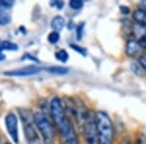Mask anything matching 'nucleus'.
Listing matches in <instances>:
<instances>
[{
  "label": "nucleus",
  "mask_w": 146,
  "mask_h": 144,
  "mask_svg": "<svg viewBox=\"0 0 146 144\" xmlns=\"http://www.w3.org/2000/svg\"><path fill=\"white\" fill-rule=\"evenodd\" d=\"M56 58L60 62H66L68 60V54L65 50H60L56 53Z\"/></svg>",
  "instance_id": "nucleus-13"
},
{
  "label": "nucleus",
  "mask_w": 146,
  "mask_h": 144,
  "mask_svg": "<svg viewBox=\"0 0 146 144\" xmlns=\"http://www.w3.org/2000/svg\"><path fill=\"white\" fill-rule=\"evenodd\" d=\"M139 65L146 71V56H142L139 58Z\"/></svg>",
  "instance_id": "nucleus-21"
},
{
  "label": "nucleus",
  "mask_w": 146,
  "mask_h": 144,
  "mask_svg": "<svg viewBox=\"0 0 146 144\" xmlns=\"http://www.w3.org/2000/svg\"><path fill=\"white\" fill-rule=\"evenodd\" d=\"M33 120L37 129L40 131L46 144H53L55 139V129L50 120L41 112H37L33 115Z\"/></svg>",
  "instance_id": "nucleus-4"
},
{
  "label": "nucleus",
  "mask_w": 146,
  "mask_h": 144,
  "mask_svg": "<svg viewBox=\"0 0 146 144\" xmlns=\"http://www.w3.org/2000/svg\"><path fill=\"white\" fill-rule=\"evenodd\" d=\"M5 144H10V143H5Z\"/></svg>",
  "instance_id": "nucleus-28"
},
{
  "label": "nucleus",
  "mask_w": 146,
  "mask_h": 144,
  "mask_svg": "<svg viewBox=\"0 0 146 144\" xmlns=\"http://www.w3.org/2000/svg\"><path fill=\"white\" fill-rule=\"evenodd\" d=\"M11 22V18L3 9H0V25H7Z\"/></svg>",
  "instance_id": "nucleus-14"
},
{
  "label": "nucleus",
  "mask_w": 146,
  "mask_h": 144,
  "mask_svg": "<svg viewBox=\"0 0 146 144\" xmlns=\"http://www.w3.org/2000/svg\"><path fill=\"white\" fill-rule=\"evenodd\" d=\"M25 58H28V60H34V61H38L37 58H33V56H30V55H27V54L23 56V60H25Z\"/></svg>",
  "instance_id": "nucleus-24"
},
{
  "label": "nucleus",
  "mask_w": 146,
  "mask_h": 144,
  "mask_svg": "<svg viewBox=\"0 0 146 144\" xmlns=\"http://www.w3.org/2000/svg\"><path fill=\"white\" fill-rule=\"evenodd\" d=\"M69 6L73 10H80L84 6V2L82 0H70Z\"/></svg>",
  "instance_id": "nucleus-15"
},
{
  "label": "nucleus",
  "mask_w": 146,
  "mask_h": 144,
  "mask_svg": "<svg viewBox=\"0 0 146 144\" xmlns=\"http://www.w3.org/2000/svg\"><path fill=\"white\" fill-rule=\"evenodd\" d=\"M141 45L138 41L135 39H129L126 45V54L129 56H135L140 53Z\"/></svg>",
  "instance_id": "nucleus-8"
},
{
  "label": "nucleus",
  "mask_w": 146,
  "mask_h": 144,
  "mask_svg": "<svg viewBox=\"0 0 146 144\" xmlns=\"http://www.w3.org/2000/svg\"><path fill=\"white\" fill-rule=\"evenodd\" d=\"M133 19L135 23H137L140 27H146V10L145 9H138L133 14Z\"/></svg>",
  "instance_id": "nucleus-9"
},
{
  "label": "nucleus",
  "mask_w": 146,
  "mask_h": 144,
  "mask_svg": "<svg viewBox=\"0 0 146 144\" xmlns=\"http://www.w3.org/2000/svg\"><path fill=\"white\" fill-rule=\"evenodd\" d=\"M13 5H14L13 0H9V1L2 0V1H0V8H10Z\"/></svg>",
  "instance_id": "nucleus-18"
},
{
  "label": "nucleus",
  "mask_w": 146,
  "mask_h": 144,
  "mask_svg": "<svg viewBox=\"0 0 146 144\" xmlns=\"http://www.w3.org/2000/svg\"><path fill=\"white\" fill-rule=\"evenodd\" d=\"M6 129L9 134L16 143L19 141V131H18V119L14 113H9L5 118Z\"/></svg>",
  "instance_id": "nucleus-6"
},
{
  "label": "nucleus",
  "mask_w": 146,
  "mask_h": 144,
  "mask_svg": "<svg viewBox=\"0 0 146 144\" xmlns=\"http://www.w3.org/2000/svg\"><path fill=\"white\" fill-rule=\"evenodd\" d=\"M121 144H131V139H129V137H125L123 140H122Z\"/></svg>",
  "instance_id": "nucleus-25"
},
{
  "label": "nucleus",
  "mask_w": 146,
  "mask_h": 144,
  "mask_svg": "<svg viewBox=\"0 0 146 144\" xmlns=\"http://www.w3.org/2000/svg\"><path fill=\"white\" fill-rule=\"evenodd\" d=\"M95 118L98 144H113L114 127L109 115L104 111H98Z\"/></svg>",
  "instance_id": "nucleus-2"
},
{
  "label": "nucleus",
  "mask_w": 146,
  "mask_h": 144,
  "mask_svg": "<svg viewBox=\"0 0 146 144\" xmlns=\"http://www.w3.org/2000/svg\"><path fill=\"white\" fill-rule=\"evenodd\" d=\"M51 114L58 131L62 136L63 144H79L77 134L71 122L68 119L66 113L63 109L60 98H53L50 104Z\"/></svg>",
  "instance_id": "nucleus-1"
},
{
  "label": "nucleus",
  "mask_w": 146,
  "mask_h": 144,
  "mask_svg": "<svg viewBox=\"0 0 146 144\" xmlns=\"http://www.w3.org/2000/svg\"><path fill=\"white\" fill-rule=\"evenodd\" d=\"M136 144H146V136L143 133H139L136 138Z\"/></svg>",
  "instance_id": "nucleus-20"
},
{
  "label": "nucleus",
  "mask_w": 146,
  "mask_h": 144,
  "mask_svg": "<svg viewBox=\"0 0 146 144\" xmlns=\"http://www.w3.org/2000/svg\"><path fill=\"white\" fill-rule=\"evenodd\" d=\"M52 6H55L56 8H58V10H60V9L62 8L63 5H64V3H63L62 1H55V2H52L51 3Z\"/></svg>",
  "instance_id": "nucleus-22"
},
{
  "label": "nucleus",
  "mask_w": 146,
  "mask_h": 144,
  "mask_svg": "<svg viewBox=\"0 0 146 144\" xmlns=\"http://www.w3.org/2000/svg\"><path fill=\"white\" fill-rule=\"evenodd\" d=\"M51 25H52V28L54 29V31H56V32L60 31V30L65 27L64 18H62V16H56V17L52 20Z\"/></svg>",
  "instance_id": "nucleus-10"
},
{
  "label": "nucleus",
  "mask_w": 146,
  "mask_h": 144,
  "mask_svg": "<svg viewBox=\"0 0 146 144\" xmlns=\"http://www.w3.org/2000/svg\"><path fill=\"white\" fill-rule=\"evenodd\" d=\"M4 58H5V56H4V54L2 53V52H0V60H3Z\"/></svg>",
  "instance_id": "nucleus-26"
},
{
  "label": "nucleus",
  "mask_w": 146,
  "mask_h": 144,
  "mask_svg": "<svg viewBox=\"0 0 146 144\" xmlns=\"http://www.w3.org/2000/svg\"><path fill=\"white\" fill-rule=\"evenodd\" d=\"M143 5L145 6V8H146V2H143Z\"/></svg>",
  "instance_id": "nucleus-27"
},
{
  "label": "nucleus",
  "mask_w": 146,
  "mask_h": 144,
  "mask_svg": "<svg viewBox=\"0 0 146 144\" xmlns=\"http://www.w3.org/2000/svg\"><path fill=\"white\" fill-rule=\"evenodd\" d=\"M58 40H60V34H58V32L53 31L48 35V41L50 42L51 44L58 43Z\"/></svg>",
  "instance_id": "nucleus-16"
},
{
  "label": "nucleus",
  "mask_w": 146,
  "mask_h": 144,
  "mask_svg": "<svg viewBox=\"0 0 146 144\" xmlns=\"http://www.w3.org/2000/svg\"><path fill=\"white\" fill-rule=\"evenodd\" d=\"M82 119L84 120V134L88 144H98L96 133V118H92L89 113H85Z\"/></svg>",
  "instance_id": "nucleus-5"
},
{
  "label": "nucleus",
  "mask_w": 146,
  "mask_h": 144,
  "mask_svg": "<svg viewBox=\"0 0 146 144\" xmlns=\"http://www.w3.org/2000/svg\"><path fill=\"white\" fill-rule=\"evenodd\" d=\"M83 30H84V23H81L78 27H77V38H78L79 40L82 38Z\"/></svg>",
  "instance_id": "nucleus-19"
},
{
  "label": "nucleus",
  "mask_w": 146,
  "mask_h": 144,
  "mask_svg": "<svg viewBox=\"0 0 146 144\" xmlns=\"http://www.w3.org/2000/svg\"><path fill=\"white\" fill-rule=\"evenodd\" d=\"M40 71V68L36 66H27L23 68H20L17 70H12V71L5 72V75L8 76H19V77H25V76H30L34 75Z\"/></svg>",
  "instance_id": "nucleus-7"
},
{
  "label": "nucleus",
  "mask_w": 146,
  "mask_h": 144,
  "mask_svg": "<svg viewBox=\"0 0 146 144\" xmlns=\"http://www.w3.org/2000/svg\"><path fill=\"white\" fill-rule=\"evenodd\" d=\"M70 47H71L73 50L77 51L78 53L81 54L82 56H87V50H86V49L82 48V47H80V46H77V45H75V44H70Z\"/></svg>",
  "instance_id": "nucleus-17"
},
{
  "label": "nucleus",
  "mask_w": 146,
  "mask_h": 144,
  "mask_svg": "<svg viewBox=\"0 0 146 144\" xmlns=\"http://www.w3.org/2000/svg\"><path fill=\"white\" fill-rule=\"evenodd\" d=\"M19 113L22 119L23 131H25V135L28 144H41L39 133L36 129V126H35L33 116L31 115V113L27 109L19 110Z\"/></svg>",
  "instance_id": "nucleus-3"
},
{
  "label": "nucleus",
  "mask_w": 146,
  "mask_h": 144,
  "mask_svg": "<svg viewBox=\"0 0 146 144\" xmlns=\"http://www.w3.org/2000/svg\"><path fill=\"white\" fill-rule=\"evenodd\" d=\"M3 50L8 51H17L18 50V45L12 43L10 41H0V52Z\"/></svg>",
  "instance_id": "nucleus-11"
},
{
  "label": "nucleus",
  "mask_w": 146,
  "mask_h": 144,
  "mask_svg": "<svg viewBox=\"0 0 146 144\" xmlns=\"http://www.w3.org/2000/svg\"><path fill=\"white\" fill-rule=\"evenodd\" d=\"M49 72L51 73H54V74H66L68 72V68L66 67H62V66H51V67H48L47 68Z\"/></svg>",
  "instance_id": "nucleus-12"
},
{
  "label": "nucleus",
  "mask_w": 146,
  "mask_h": 144,
  "mask_svg": "<svg viewBox=\"0 0 146 144\" xmlns=\"http://www.w3.org/2000/svg\"><path fill=\"white\" fill-rule=\"evenodd\" d=\"M120 10H121V12L123 14H129V7H127V6H121L120 7Z\"/></svg>",
  "instance_id": "nucleus-23"
}]
</instances>
